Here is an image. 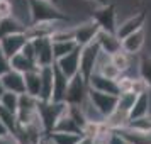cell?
<instances>
[{
    "mask_svg": "<svg viewBox=\"0 0 151 144\" xmlns=\"http://www.w3.org/2000/svg\"><path fill=\"white\" fill-rule=\"evenodd\" d=\"M31 12H32V24L49 21H70V17L55 4V0H29Z\"/></svg>",
    "mask_w": 151,
    "mask_h": 144,
    "instance_id": "cell-1",
    "label": "cell"
},
{
    "mask_svg": "<svg viewBox=\"0 0 151 144\" xmlns=\"http://www.w3.org/2000/svg\"><path fill=\"white\" fill-rule=\"evenodd\" d=\"M66 107H68L66 102H53V100H49V102L39 100V102H37V115H39L42 125H44V129H46V134L55 129L58 119H60L61 114L66 110Z\"/></svg>",
    "mask_w": 151,
    "mask_h": 144,
    "instance_id": "cell-2",
    "label": "cell"
},
{
    "mask_svg": "<svg viewBox=\"0 0 151 144\" xmlns=\"http://www.w3.org/2000/svg\"><path fill=\"white\" fill-rule=\"evenodd\" d=\"M99 53H100V46L97 41L80 46V75L87 80V83H88V78L92 76V73L95 71Z\"/></svg>",
    "mask_w": 151,
    "mask_h": 144,
    "instance_id": "cell-3",
    "label": "cell"
},
{
    "mask_svg": "<svg viewBox=\"0 0 151 144\" xmlns=\"http://www.w3.org/2000/svg\"><path fill=\"white\" fill-rule=\"evenodd\" d=\"M92 17L99 22L100 29L104 31H110V32H116L117 24H119V12H117L116 4H105L100 7H95L92 10Z\"/></svg>",
    "mask_w": 151,
    "mask_h": 144,
    "instance_id": "cell-4",
    "label": "cell"
},
{
    "mask_svg": "<svg viewBox=\"0 0 151 144\" xmlns=\"http://www.w3.org/2000/svg\"><path fill=\"white\" fill-rule=\"evenodd\" d=\"M36 49V63L37 66H53L56 63L55 51H53V39L44 36V37H31Z\"/></svg>",
    "mask_w": 151,
    "mask_h": 144,
    "instance_id": "cell-5",
    "label": "cell"
},
{
    "mask_svg": "<svg viewBox=\"0 0 151 144\" xmlns=\"http://www.w3.org/2000/svg\"><path fill=\"white\" fill-rule=\"evenodd\" d=\"M144 24H146V10H136V12H132V14H129L127 17H124V19L119 21L117 29H116V34H117V37L122 41L124 37H127L129 34L136 32L139 29H143Z\"/></svg>",
    "mask_w": 151,
    "mask_h": 144,
    "instance_id": "cell-6",
    "label": "cell"
},
{
    "mask_svg": "<svg viewBox=\"0 0 151 144\" xmlns=\"http://www.w3.org/2000/svg\"><path fill=\"white\" fill-rule=\"evenodd\" d=\"M100 31V26L99 22L93 19V17H87L83 21L73 24V32H75V41L80 44V46H85L88 42L95 41L97 34Z\"/></svg>",
    "mask_w": 151,
    "mask_h": 144,
    "instance_id": "cell-7",
    "label": "cell"
},
{
    "mask_svg": "<svg viewBox=\"0 0 151 144\" xmlns=\"http://www.w3.org/2000/svg\"><path fill=\"white\" fill-rule=\"evenodd\" d=\"M87 95H88V83H87V80L78 73L76 76H73V78L70 80L65 102L70 103V105H80V103L87 98Z\"/></svg>",
    "mask_w": 151,
    "mask_h": 144,
    "instance_id": "cell-8",
    "label": "cell"
},
{
    "mask_svg": "<svg viewBox=\"0 0 151 144\" xmlns=\"http://www.w3.org/2000/svg\"><path fill=\"white\" fill-rule=\"evenodd\" d=\"M88 97L92 102L97 105V109L102 112L105 117L112 115L117 109V102H119V95L114 93H105V92H99V90L88 88Z\"/></svg>",
    "mask_w": 151,
    "mask_h": 144,
    "instance_id": "cell-9",
    "label": "cell"
},
{
    "mask_svg": "<svg viewBox=\"0 0 151 144\" xmlns=\"http://www.w3.org/2000/svg\"><path fill=\"white\" fill-rule=\"evenodd\" d=\"M29 41V37L26 32H15V34H9L0 37V49L9 56L12 58L17 53H21L22 48L26 46V42Z\"/></svg>",
    "mask_w": 151,
    "mask_h": 144,
    "instance_id": "cell-10",
    "label": "cell"
},
{
    "mask_svg": "<svg viewBox=\"0 0 151 144\" xmlns=\"http://www.w3.org/2000/svg\"><path fill=\"white\" fill-rule=\"evenodd\" d=\"M55 64L68 76L70 80H71L73 76H76L80 73V46H78L75 51H71L70 54L63 56L60 59H56Z\"/></svg>",
    "mask_w": 151,
    "mask_h": 144,
    "instance_id": "cell-11",
    "label": "cell"
},
{
    "mask_svg": "<svg viewBox=\"0 0 151 144\" xmlns=\"http://www.w3.org/2000/svg\"><path fill=\"white\" fill-rule=\"evenodd\" d=\"M2 80V85L7 92H14V93H26V78H24V73L17 71V69H9L4 76H0Z\"/></svg>",
    "mask_w": 151,
    "mask_h": 144,
    "instance_id": "cell-12",
    "label": "cell"
},
{
    "mask_svg": "<svg viewBox=\"0 0 151 144\" xmlns=\"http://www.w3.org/2000/svg\"><path fill=\"white\" fill-rule=\"evenodd\" d=\"M88 88L99 90V92H105V93H114L119 95V87H117V80H110L107 76H104L99 71H93L92 76L88 78Z\"/></svg>",
    "mask_w": 151,
    "mask_h": 144,
    "instance_id": "cell-13",
    "label": "cell"
},
{
    "mask_svg": "<svg viewBox=\"0 0 151 144\" xmlns=\"http://www.w3.org/2000/svg\"><path fill=\"white\" fill-rule=\"evenodd\" d=\"M144 46H146V31H144V27L122 39V49L134 56L141 54L144 51Z\"/></svg>",
    "mask_w": 151,
    "mask_h": 144,
    "instance_id": "cell-14",
    "label": "cell"
},
{
    "mask_svg": "<svg viewBox=\"0 0 151 144\" xmlns=\"http://www.w3.org/2000/svg\"><path fill=\"white\" fill-rule=\"evenodd\" d=\"M39 73H41V93H39V100L49 102L53 98V87H55V64L53 66H41Z\"/></svg>",
    "mask_w": 151,
    "mask_h": 144,
    "instance_id": "cell-15",
    "label": "cell"
},
{
    "mask_svg": "<svg viewBox=\"0 0 151 144\" xmlns=\"http://www.w3.org/2000/svg\"><path fill=\"white\" fill-rule=\"evenodd\" d=\"M95 41L99 42L100 49L105 51V53H109V54H114L119 49H122V41L117 37L116 32H110V31L100 29L99 34H97V37H95Z\"/></svg>",
    "mask_w": 151,
    "mask_h": 144,
    "instance_id": "cell-16",
    "label": "cell"
},
{
    "mask_svg": "<svg viewBox=\"0 0 151 144\" xmlns=\"http://www.w3.org/2000/svg\"><path fill=\"white\" fill-rule=\"evenodd\" d=\"M12 4V17L17 19L22 26H32V12H31V2L29 0H10Z\"/></svg>",
    "mask_w": 151,
    "mask_h": 144,
    "instance_id": "cell-17",
    "label": "cell"
},
{
    "mask_svg": "<svg viewBox=\"0 0 151 144\" xmlns=\"http://www.w3.org/2000/svg\"><path fill=\"white\" fill-rule=\"evenodd\" d=\"M68 85H70V78L55 64V87H53V98L51 100L53 102H65Z\"/></svg>",
    "mask_w": 151,
    "mask_h": 144,
    "instance_id": "cell-18",
    "label": "cell"
},
{
    "mask_svg": "<svg viewBox=\"0 0 151 144\" xmlns=\"http://www.w3.org/2000/svg\"><path fill=\"white\" fill-rule=\"evenodd\" d=\"M151 112V90L144 93H137L134 105L129 112V119H137V117L148 115Z\"/></svg>",
    "mask_w": 151,
    "mask_h": 144,
    "instance_id": "cell-19",
    "label": "cell"
},
{
    "mask_svg": "<svg viewBox=\"0 0 151 144\" xmlns=\"http://www.w3.org/2000/svg\"><path fill=\"white\" fill-rule=\"evenodd\" d=\"M53 130H63V132H75V134H83V129L78 125V122L75 120V117L70 110V105L66 107V110L61 114V117L58 119L55 129Z\"/></svg>",
    "mask_w": 151,
    "mask_h": 144,
    "instance_id": "cell-20",
    "label": "cell"
},
{
    "mask_svg": "<svg viewBox=\"0 0 151 144\" xmlns=\"http://www.w3.org/2000/svg\"><path fill=\"white\" fill-rule=\"evenodd\" d=\"M24 78H26V93L39 98V93H41V73H39V68L24 73Z\"/></svg>",
    "mask_w": 151,
    "mask_h": 144,
    "instance_id": "cell-21",
    "label": "cell"
},
{
    "mask_svg": "<svg viewBox=\"0 0 151 144\" xmlns=\"http://www.w3.org/2000/svg\"><path fill=\"white\" fill-rule=\"evenodd\" d=\"M26 26H22L21 22L14 19L12 15H7V17H2L0 19V37L9 34H15V32H26Z\"/></svg>",
    "mask_w": 151,
    "mask_h": 144,
    "instance_id": "cell-22",
    "label": "cell"
},
{
    "mask_svg": "<svg viewBox=\"0 0 151 144\" xmlns=\"http://www.w3.org/2000/svg\"><path fill=\"white\" fill-rule=\"evenodd\" d=\"M10 68L17 69V71H21V73H27V71H32V69L39 68V66H37V63L36 61L26 58L22 53H17L15 56L10 58Z\"/></svg>",
    "mask_w": 151,
    "mask_h": 144,
    "instance_id": "cell-23",
    "label": "cell"
},
{
    "mask_svg": "<svg viewBox=\"0 0 151 144\" xmlns=\"http://www.w3.org/2000/svg\"><path fill=\"white\" fill-rule=\"evenodd\" d=\"M46 136L55 144H76L83 134H75V132H63V130H51Z\"/></svg>",
    "mask_w": 151,
    "mask_h": 144,
    "instance_id": "cell-24",
    "label": "cell"
},
{
    "mask_svg": "<svg viewBox=\"0 0 151 144\" xmlns=\"http://www.w3.org/2000/svg\"><path fill=\"white\" fill-rule=\"evenodd\" d=\"M80 44L75 39H66V41H53V51H55V58L60 59L63 56L70 54L71 51H75Z\"/></svg>",
    "mask_w": 151,
    "mask_h": 144,
    "instance_id": "cell-25",
    "label": "cell"
},
{
    "mask_svg": "<svg viewBox=\"0 0 151 144\" xmlns=\"http://www.w3.org/2000/svg\"><path fill=\"white\" fill-rule=\"evenodd\" d=\"M137 93H132V92H124V93H119V102H117V109L119 112H122L126 115H129L131 109L134 105V100H136Z\"/></svg>",
    "mask_w": 151,
    "mask_h": 144,
    "instance_id": "cell-26",
    "label": "cell"
},
{
    "mask_svg": "<svg viewBox=\"0 0 151 144\" xmlns=\"http://www.w3.org/2000/svg\"><path fill=\"white\" fill-rule=\"evenodd\" d=\"M19 98H21L19 93L5 90V93L2 95V100H0V105L5 107L7 110H10V112H14V114H17V110H19Z\"/></svg>",
    "mask_w": 151,
    "mask_h": 144,
    "instance_id": "cell-27",
    "label": "cell"
},
{
    "mask_svg": "<svg viewBox=\"0 0 151 144\" xmlns=\"http://www.w3.org/2000/svg\"><path fill=\"white\" fill-rule=\"evenodd\" d=\"M139 76L146 80L151 88V56L139 54Z\"/></svg>",
    "mask_w": 151,
    "mask_h": 144,
    "instance_id": "cell-28",
    "label": "cell"
},
{
    "mask_svg": "<svg viewBox=\"0 0 151 144\" xmlns=\"http://www.w3.org/2000/svg\"><path fill=\"white\" fill-rule=\"evenodd\" d=\"M97 71H99V73H102L104 76L110 78V80H119V76L122 75V71H121V69L117 68L116 64H114V61H112V59H110L109 63H105V64H104L102 68H100V69H97Z\"/></svg>",
    "mask_w": 151,
    "mask_h": 144,
    "instance_id": "cell-29",
    "label": "cell"
},
{
    "mask_svg": "<svg viewBox=\"0 0 151 144\" xmlns=\"http://www.w3.org/2000/svg\"><path fill=\"white\" fill-rule=\"evenodd\" d=\"M10 69V58L0 49V76H4Z\"/></svg>",
    "mask_w": 151,
    "mask_h": 144,
    "instance_id": "cell-30",
    "label": "cell"
},
{
    "mask_svg": "<svg viewBox=\"0 0 151 144\" xmlns=\"http://www.w3.org/2000/svg\"><path fill=\"white\" fill-rule=\"evenodd\" d=\"M107 141H109V144H131V143H127V141L119 134V132H116V130H110Z\"/></svg>",
    "mask_w": 151,
    "mask_h": 144,
    "instance_id": "cell-31",
    "label": "cell"
},
{
    "mask_svg": "<svg viewBox=\"0 0 151 144\" xmlns=\"http://www.w3.org/2000/svg\"><path fill=\"white\" fill-rule=\"evenodd\" d=\"M12 14V4L10 0H0V19Z\"/></svg>",
    "mask_w": 151,
    "mask_h": 144,
    "instance_id": "cell-32",
    "label": "cell"
},
{
    "mask_svg": "<svg viewBox=\"0 0 151 144\" xmlns=\"http://www.w3.org/2000/svg\"><path fill=\"white\" fill-rule=\"evenodd\" d=\"M95 143V137L93 136H88V134H83L82 137H80V141L76 144H93Z\"/></svg>",
    "mask_w": 151,
    "mask_h": 144,
    "instance_id": "cell-33",
    "label": "cell"
},
{
    "mask_svg": "<svg viewBox=\"0 0 151 144\" xmlns=\"http://www.w3.org/2000/svg\"><path fill=\"white\" fill-rule=\"evenodd\" d=\"M90 2L93 7H100V5H105V4H109V0H87Z\"/></svg>",
    "mask_w": 151,
    "mask_h": 144,
    "instance_id": "cell-34",
    "label": "cell"
},
{
    "mask_svg": "<svg viewBox=\"0 0 151 144\" xmlns=\"http://www.w3.org/2000/svg\"><path fill=\"white\" fill-rule=\"evenodd\" d=\"M5 93V88H4V85H2V80H0V100H2V95Z\"/></svg>",
    "mask_w": 151,
    "mask_h": 144,
    "instance_id": "cell-35",
    "label": "cell"
}]
</instances>
